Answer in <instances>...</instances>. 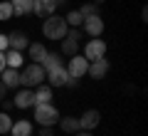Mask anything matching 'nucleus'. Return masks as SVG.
Returning a JSON list of instances; mask_svg holds the SVG:
<instances>
[{"label": "nucleus", "instance_id": "nucleus-1", "mask_svg": "<svg viewBox=\"0 0 148 136\" xmlns=\"http://www.w3.org/2000/svg\"><path fill=\"white\" fill-rule=\"evenodd\" d=\"M67 30H69V25L64 22V17L57 15V12L47 15L45 22H42V35L47 37V40H62V37L67 35Z\"/></svg>", "mask_w": 148, "mask_h": 136}, {"label": "nucleus", "instance_id": "nucleus-2", "mask_svg": "<svg viewBox=\"0 0 148 136\" xmlns=\"http://www.w3.org/2000/svg\"><path fill=\"white\" fill-rule=\"evenodd\" d=\"M45 77H47V72L42 69V64L32 62L20 72V84H25L27 89H35V87H40V84L45 82Z\"/></svg>", "mask_w": 148, "mask_h": 136}, {"label": "nucleus", "instance_id": "nucleus-3", "mask_svg": "<svg viewBox=\"0 0 148 136\" xmlns=\"http://www.w3.org/2000/svg\"><path fill=\"white\" fill-rule=\"evenodd\" d=\"M35 121L40 126H54L59 121V111L57 106L49 101V104H35Z\"/></svg>", "mask_w": 148, "mask_h": 136}, {"label": "nucleus", "instance_id": "nucleus-4", "mask_svg": "<svg viewBox=\"0 0 148 136\" xmlns=\"http://www.w3.org/2000/svg\"><path fill=\"white\" fill-rule=\"evenodd\" d=\"M79 40H82V30H77V27L67 30V35L62 37V55H67V57L77 55L79 52Z\"/></svg>", "mask_w": 148, "mask_h": 136}, {"label": "nucleus", "instance_id": "nucleus-5", "mask_svg": "<svg viewBox=\"0 0 148 136\" xmlns=\"http://www.w3.org/2000/svg\"><path fill=\"white\" fill-rule=\"evenodd\" d=\"M84 57L89 59V62L106 57V42L99 40V37H91V40L86 42V47H84Z\"/></svg>", "mask_w": 148, "mask_h": 136}, {"label": "nucleus", "instance_id": "nucleus-6", "mask_svg": "<svg viewBox=\"0 0 148 136\" xmlns=\"http://www.w3.org/2000/svg\"><path fill=\"white\" fill-rule=\"evenodd\" d=\"M86 67H89V59H86L84 55H72V57H69V64H67V74L79 79V77L86 74Z\"/></svg>", "mask_w": 148, "mask_h": 136}, {"label": "nucleus", "instance_id": "nucleus-7", "mask_svg": "<svg viewBox=\"0 0 148 136\" xmlns=\"http://www.w3.org/2000/svg\"><path fill=\"white\" fill-rule=\"evenodd\" d=\"M84 32L89 37H99L101 32H104V20H101V15H89V17H84Z\"/></svg>", "mask_w": 148, "mask_h": 136}, {"label": "nucleus", "instance_id": "nucleus-8", "mask_svg": "<svg viewBox=\"0 0 148 136\" xmlns=\"http://www.w3.org/2000/svg\"><path fill=\"white\" fill-rule=\"evenodd\" d=\"M99 121H101V114L96 109H86L84 114L79 116V126H82V131H94L96 126H99Z\"/></svg>", "mask_w": 148, "mask_h": 136}, {"label": "nucleus", "instance_id": "nucleus-9", "mask_svg": "<svg viewBox=\"0 0 148 136\" xmlns=\"http://www.w3.org/2000/svg\"><path fill=\"white\" fill-rule=\"evenodd\" d=\"M86 74L94 79H104L106 74H109V59H94V62H89V67H86Z\"/></svg>", "mask_w": 148, "mask_h": 136}, {"label": "nucleus", "instance_id": "nucleus-10", "mask_svg": "<svg viewBox=\"0 0 148 136\" xmlns=\"http://www.w3.org/2000/svg\"><path fill=\"white\" fill-rule=\"evenodd\" d=\"M12 104L17 106V109H30V106H35V89H20L15 94V101Z\"/></svg>", "mask_w": 148, "mask_h": 136}, {"label": "nucleus", "instance_id": "nucleus-11", "mask_svg": "<svg viewBox=\"0 0 148 136\" xmlns=\"http://www.w3.org/2000/svg\"><path fill=\"white\" fill-rule=\"evenodd\" d=\"M27 45H30V40H27L25 32L15 30L8 35V50H17V52H22V50H27Z\"/></svg>", "mask_w": 148, "mask_h": 136}, {"label": "nucleus", "instance_id": "nucleus-12", "mask_svg": "<svg viewBox=\"0 0 148 136\" xmlns=\"http://www.w3.org/2000/svg\"><path fill=\"white\" fill-rule=\"evenodd\" d=\"M67 77H69V74H67V67L62 64V67H54V69H49V72H47V77H45V79L49 82V87H64Z\"/></svg>", "mask_w": 148, "mask_h": 136}, {"label": "nucleus", "instance_id": "nucleus-13", "mask_svg": "<svg viewBox=\"0 0 148 136\" xmlns=\"http://www.w3.org/2000/svg\"><path fill=\"white\" fill-rule=\"evenodd\" d=\"M0 82L5 84L8 89L20 87V72H17V69H12V67H5L3 72H0Z\"/></svg>", "mask_w": 148, "mask_h": 136}, {"label": "nucleus", "instance_id": "nucleus-14", "mask_svg": "<svg viewBox=\"0 0 148 136\" xmlns=\"http://www.w3.org/2000/svg\"><path fill=\"white\" fill-rule=\"evenodd\" d=\"M54 10H57V3H54V0H35V8H32V12L40 15V17L52 15Z\"/></svg>", "mask_w": 148, "mask_h": 136}, {"label": "nucleus", "instance_id": "nucleus-15", "mask_svg": "<svg viewBox=\"0 0 148 136\" xmlns=\"http://www.w3.org/2000/svg\"><path fill=\"white\" fill-rule=\"evenodd\" d=\"M10 134H12V136H30V134H32V121H27V119L12 121Z\"/></svg>", "mask_w": 148, "mask_h": 136}, {"label": "nucleus", "instance_id": "nucleus-16", "mask_svg": "<svg viewBox=\"0 0 148 136\" xmlns=\"http://www.w3.org/2000/svg\"><path fill=\"white\" fill-rule=\"evenodd\" d=\"M59 129L64 134H77L82 126H79V119H74V116H59Z\"/></svg>", "mask_w": 148, "mask_h": 136}, {"label": "nucleus", "instance_id": "nucleus-17", "mask_svg": "<svg viewBox=\"0 0 148 136\" xmlns=\"http://www.w3.org/2000/svg\"><path fill=\"white\" fill-rule=\"evenodd\" d=\"M49 101H52V87L40 84L35 89V104H49Z\"/></svg>", "mask_w": 148, "mask_h": 136}, {"label": "nucleus", "instance_id": "nucleus-18", "mask_svg": "<svg viewBox=\"0 0 148 136\" xmlns=\"http://www.w3.org/2000/svg\"><path fill=\"white\" fill-rule=\"evenodd\" d=\"M12 3V15H27L35 8V0H10Z\"/></svg>", "mask_w": 148, "mask_h": 136}, {"label": "nucleus", "instance_id": "nucleus-19", "mask_svg": "<svg viewBox=\"0 0 148 136\" xmlns=\"http://www.w3.org/2000/svg\"><path fill=\"white\" fill-rule=\"evenodd\" d=\"M40 64H42L45 72H49V69H54V67H62V55H59V52H47Z\"/></svg>", "mask_w": 148, "mask_h": 136}, {"label": "nucleus", "instance_id": "nucleus-20", "mask_svg": "<svg viewBox=\"0 0 148 136\" xmlns=\"http://www.w3.org/2000/svg\"><path fill=\"white\" fill-rule=\"evenodd\" d=\"M27 55H30L32 62H42L45 55H47V50H45V45H40V42H32V45H27Z\"/></svg>", "mask_w": 148, "mask_h": 136}, {"label": "nucleus", "instance_id": "nucleus-21", "mask_svg": "<svg viewBox=\"0 0 148 136\" xmlns=\"http://www.w3.org/2000/svg\"><path fill=\"white\" fill-rule=\"evenodd\" d=\"M22 52H17V50H5V64L12 69H20L22 67Z\"/></svg>", "mask_w": 148, "mask_h": 136}, {"label": "nucleus", "instance_id": "nucleus-22", "mask_svg": "<svg viewBox=\"0 0 148 136\" xmlns=\"http://www.w3.org/2000/svg\"><path fill=\"white\" fill-rule=\"evenodd\" d=\"M64 22H67V25H72V27H79L82 22H84V17L79 15V10H69L67 15H64Z\"/></svg>", "mask_w": 148, "mask_h": 136}, {"label": "nucleus", "instance_id": "nucleus-23", "mask_svg": "<svg viewBox=\"0 0 148 136\" xmlns=\"http://www.w3.org/2000/svg\"><path fill=\"white\" fill-rule=\"evenodd\" d=\"M12 17V3L10 0H3L0 3V22H8Z\"/></svg>", "mask_w": 148, "mask_h": 136}, {"label": "nucleus", "instance_id": "nucleus-24", "mask_svg": "<svg viewBox=\"0 0 148 136\" xmlns=\"http://www.w3.org/2000/svg\"><path fill=\"white\" fill-rule=\"evenodd\" d=\"M10 126H12V119L8 111H0V134H10Z\"/></svg>", "mask_w": 148, "mask_h": 136}, {"label": "nucleus", "instance_id": "nucleus-25", "mask_svg": "<svg viewBox=\"0 0 148 136\" xmlns=\"http://www.w3.org/2000/svg\"><path fill=\"white\" fill-rule=\"evenodd\" d=\"M79 15H82V17L99 15V8H96V3H86V5H82V8H79Z\"/></svg>", "mask_w": 148, "mask_h": 136}, {"label": "nucleus", "instance_id": "nucleus-26", "mask_svg": "<svg viewBox=\"0 0 148 136\" xmlns=\"http://www.w3.org/2000/svg\"><path fill=\"white\" fill-rule=\"evenodd\" d=\"M5 50H8V35L0 32V52H5Z\"/></svg>", "mask_w": 148, "mask_h": 136}, {"label": "nucleus", "instance_id": "nucleus-27", "mask_svg": "<svg viewBox=\"0 0 148 136\" xmlns=\"http://www.w3.org/2000/svg\"><path fill=\"white\" fill-rule=\"evenodd\" d=\"M40 136H54L52 126H42V131H40Z\"/></svg>", "mask_w": 148, "mask_h": 136}, {"label": "nucleus", "instance_id": "nucleus-28", "mask_svg": "<svg viewBox=\"0 0 148 136\" xmlns=\"http://www.w3.org/2000/svg\"><path fill=\"white\" fill-rule=\"evenodd\" d=\"M12 106H15V104H12V101H8V99H3V111H10Z\"/></svg>", "mask_w": 148, "mask_h": 136}, {"label": "nucleus", "instance_id": "nucleus-29", "mask_svg": "<svg viewBox=\"0 0 148 136\" xmlns=\"http://www.w3.org/2000/svg\"><path fill=\"white\" fill-rule=\"evenodd\" d=\"M5 92H8V87H5V84H3V82H0V101L5 99Z\"/></svg>", "mask_w": 148, "mask_h": 136}, {"label": "nucleus", "instance_id": "nucleus-30", "mask_svg": "<svg viewBox=\"0 0 148 136\" xmlns=\"http://www.w3.org/2000/svg\"><path fill=\"white\" fill-rule=\"evenodd\" d=\"M5 67H8V64H5V52H0V72H3Z\"/></svg>", "mask_w": 148, "mask_h": 136}, {"label": "nucleus", "instance_id": "nucleus-31", "mask_svg": "<svg viewBox=\"0 0 148 136\" xmlns=\"http://www.w3.org/2000/svg\"><path fill=\"white\" fill-rule=\"evenodd\" d=\"M74 136H91V131H82V129H79V131H77Z\"/></svg>", "mask_w": 148, "mask_h": 136}, {"label": "nucleus", "instance_id": "nucleus-32", "mask_svg": "<svg viewBox=\"0 0 148 136\" xmlns=\"http://www.w3.org/2000/svg\"><path fill=\"white\" fill-rule=\"evenodd\" d=\"M54 3H57V8L59 5H67V0H54Z\"/></svg>", "mask_w": 148, "mask_h": 136}, {"label": "nucleus", "instance_id": "nucleus-33", "mask_svg": "<svg viewBox=\"0 0 148 136\" xmlns=\"http://www.w3.org/2000/svg\"><path fill=\"white\" fill-rule=\"evenodd\" d=\"M94 3H96V5H101V3H104V0H94Z\"/></svg>", "mask_w": 148, "mask_h": 136}, {"label": "nucleus", "instance_id": "nucleus-34", "mask_svg": "<svg viewBox=\"0 0 148 136\" xmlns=\"http://www.w3.org/2000/svg\"><path fill=\"white\" fill-rule=\"evenodd\" d=\"M3 136H5V134H3Z\"/></svg>", "mask_w": 148, "mask_h": 136}, {"label": "nucleus", "instance_id": "nucleus-35", "mask_svg": "<svg viewBox=\"0 0 148 136\" xmlns=\"http://www.w3.org/2000/svg\"><path fill=\"white\" fill-rule=\"evenodd\" d=\"M30 136H32V134H30Z\"/></svg>", "mask_w": 148, "mask_h": 136}]
</instances>
